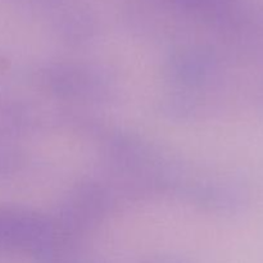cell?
<instances>
[{
  "label": "cell",
  "mask_w": 263,
  "mask_h": 263,
  "mask_svg": "<svg viewBox=\"0 0 263 263\" xmlns=\"http://www.w3.org/2000/svg\"><path fill=\"white\" fill-rule=\"evenodd\" d=\"M174 2L180 3V4L189 5L192 8H200V9H208L210 5L213 4L215 0H174Z\"/></svg>",
  "instance_id": "2"
},
{
  "label": "cell",
  "mask_w": 263,
  "mask_h": 263,
  "mask_svg": "<svg viewBox=\"0 0 263 263\" xmlns=\"http://www.w3.org/2000/svg\"><path fill=\"white\" fill-rule=\"evenodd\" d=\"M33 217L13 207L0 205V249L26 247L33 241V230H39Z\"/></svg>",
  "instance_id": "1"
}]
</instances>
